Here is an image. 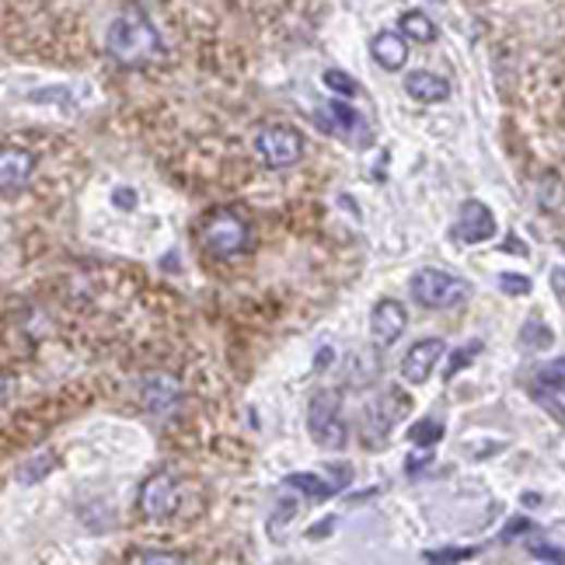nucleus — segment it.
<instances>
[{"label": "nucleus", "mask_w": 565, "mask_h": 565, "mask_svg": "<svg viewBox=\"0 0 565 565\" xmlns=\"http://www.w3.org/2000/svg\"><path fill=\"white\" fill-rule=\"evenodd\" d=\"M105 49L119 67H144L161 52V39H157V28L147 11L140 4H127L116 14Z\"/></svg>", "instance_id": "f257e3e1"}, {"label": "nucleus", "mask_w": 565, "mask_h": 565, "mask_svg": "<svg viewBox=\"0 0 565 565\" xmlns=\"http://www.w3.org/2000/svg\"><path fill=\"white\" fill-rule=\"evenodd\" d=\"M200 244L206 255L214 259H235L249 249V224H244L231 209H217L200 227Z\"/></svg>", "instance_id": "f03ea898"}, {"label": "nucleus", "mask_w": 565, "mask_h": 565, "mask_svg": "<svg viewBox=\"0 0 565 565\" xmlns=\"http://www.w3.org/2000/svg\"><path fill=\"white\" fill-rule=\"evenodd\" d=\"M468 293H471L468 282L444 269H419L412 276V300L430 311H447V308L465 304Z\"/></svg>", "instance_id": "7ed1b4c3"}, {"label": "nucleus", "mask_w": 565, "mask_h": 565, "mask_svg": "<svg viewBox=\"0 0 565 565\" xmlns=\"http://www.w3.org/2000/svg\"><path fill=\"white\" fill-rule=\"evenodd\" d=\"M308 430L317 447L325 450H342L346 447V422H342V405L335 392H317L308 405Z\"/></svg>", "instance_id": "20e7f679"}, {"label": "nucleus", "mask_w": 565, "mask_h": 565, "mask_svg": "<svg viewBox=\"0 0 565 565\" xmlns=\"http://www.w3.org/2000/svg\"><path fill=\"white\" fill-rule=\"evenodd\" d=\"M255 151L269 168H293L304 157V133L287 127V122H276V127L259 130Z\"/></svg>", "instance_id": "39448f33"}, {"label": "nucleus", "mask_w": 565, "mask_h": 565, "mask_svg": "<svg viewBox=\"0 0 565 565\" xmlns=\"http://www.w3.org/2000/svg\"><path fill=\"white\" fill-rule=\"evenodd\" d=\"M317 127H322L325 133L332 136H339V140H349L352 147H366L370 144V127H366V119L352 109V105L346 101H328L325 109H317Z\"/></svg>", "instance_id": "423d86ee"}, {"label": "nucleus", "mask_w": 565, "mask_h": 565, "mask_svg": "<svg viewBox=\"0 0 565 565\" xmlns=\"http://www.w3.org/2000/svg\"><path fill=\"white\" fill-rule=\"evenodd\" d=\"M175 506H179V482H175L171 474H154V479L144 485V492H140V509H144V517L165 520L175 514Z\"/></svg>", "instance_id": "0eeeda50"}, {"label": "nucleus", "mask_w": 565, "mask_h": 565, "mask_svg": "<svg viewBox=\"0 0 565 565\" xmlns=\"http://www.w3.org/2000/svg\"><path fill=\"white\" fill-rule=\"evenodd\" d=\"M454 235L468 241V244H482L496 235V217H492V209L479 200H465L461 203V214H457V227Z\"/></svg>", "instance_id": "6e6552de"}, {"label": "nucleus", "mask_w": 565, "mask_h": 565, "mask_svg": "<svg viewBox=\"0 0 565 565\" xmlns=\"http://www.w3.org/2000/svg\"><path fill=\"white\" fill-rule=\"evenodd\" d=\"M35 175V157L32 151H22V147H4L0 151V192L4 196H14V192H22Z\"/></svg>", "instance_id": "1a4fd4ad"}, {"label": "nucleus", "mask_w": 565, "mask_h": 565, "mask_svg": "<svg viewBox=\"0 0 565 565\" xmlns=\"http://www.w3.org/2000/svg\"><path fill=\"white\" fill-rule=\"evenodd\" d=\"M405 328H409V314H405V308L398 304V300H381V304L374 308V314H370V335H374L377 346H392L398 342Z\"/></svg>", "instance_id": "9d476101"}, {"label": "nucleus", "mask_w": 565, "mask_h": 565, "mask_svg": "<svg viewBox=\"0 0 565 565\" xmlns=\"http://www.w3.org/2000/svg\"><path fill=\"white\" fill-rule=\"evenodd\" d=\"M444 352H447L444 339H422V342H416L409 352H405V360H401V377L409 381V384H422L433 374V366H436L440 357H444Z\"/></svg>", "instance_id": "9b49d317"}, {"label": "nucleus", "mask_w": 565, "mask_h": 565, "mask_svg": "<svg viewBox=\"0 0 565 565\" xmlns=\"http://www.w3.org/2000/svg\"><path fill=\"white\" fill-rule=\"evenodd\" d=\"M182 401V387L171 374H151L144 381V409L154 412V416H168L179 409Z\"/></svg>", "instance_id": "f8f14e48"}, {"label": "nucleus", "mask_w": 565, "mask_h": 565, "mask_svg": "<svg viewBox=\"0 0 565 565\" xmlns=\"http://www.w3.org/2000/svg\"><path fill=\"white\" fill-rule=\"evenodd\" d=\"M405 95L419 105H440L450 98V81L433 74V70H412V74L405 77Z\"/></svg>", "instance_id": "ddd939ff"}, {"label": "nucleus", "mask_w": 565, "mask_h": 565, "mask_svg": "<svg viewBox=\"0 0 565 565\" xmlns=\"http://www.w3.org/2000/svg\"><path fill=\"white\" fill-rule=\"evenodd\" d=\"M370 57H374L384 70H401L409 60V43L401 32H377L370 39Z\"/></svg>", "instance_id": "4468645a"}, {"label": "nucleus", "mask_w": 565, "mask_h": 565, "mask_svg": "<svg viewBox=\"0 0 565 565\" xmlns=\"http://www.w3.org/2000/svg\"><path fill=\"white\" fill-rule=\"evenodd\" d=\"M405 412V409H398ZM363 440H370V444H381V440L387 436V430H392L395 422V409H392V398H377L374 405H366L363 412Z\"/></svg>", "instance_id": "2eb2a0df"}, {"label": "nucleus", "mask_w": 565, "mask_h": 565, "mask_svg": "<svg viewBox=\"0 0 565 565\" xmlns=\"http://www.w3.org/2000/svg\"><path fill=\"white\" fill-rule=\"evenodd\" d=\"M398 32L405 35V39H416V43H433L440 35L436 25H433V17L422 14V11H405L401 22H398Z\"/></svg>", "instance_id": "dca6fc26"}, {"label": "nucleus", "mask_w": 565, "mask_h": 565, "mask_svg": "<svg viewBox=\"0 0 565 565\" xmlns=\"http://www.w3.org/2000/svg\"><path fill=\"white\" fill-rule=\"evenodd\" d=\"M57 465H60L57 454H52V450H39L22 471H17V479H22V482H43L46 474H49L52 468H57Z\"/></svg>", "instance_id": "f3484780"}, {"label": "nucleus", "mask_w": 565, "mask_h": 565, "mask_svg": "<svg viewBox=\"0 0 565 565\" xmlns=\"http://www.w3.org/2000/svg\"><path fill=\"white\" fill-rule=\"evenodd\" d=\"M287 482L300 492H308L311 500H328L335 492L332 485H325L322 479H317V474H287Z\"/></svg>", "instance_id": "a211bd4d"}, {"label": "nucleus", "mask_w": 565, "mask_h": 565, "mask_svg": "<svg viewBox=\"0 0 565 565\" xmlns=\"http://www.w3.org/2000/svg\"><path fill=\"white\" fill-rule=\"evenodd\" d=\"M325 87H328V92H335V95H339V98H352V95H357L360 92V84H357V77H349L346 74V70H325Z\"/></svg>", "instance_id": "6ab92c4d"}, {"label": "nucleus", "mask_w": 565, "mask_h": 565, "mask_svg": "<svg viewBox=\"0 0 565 565\" xmlns=\"http://www.w3.org/2000/svg\"><path fill=\"white\" fill-rule=\"evenodd\" d=\"M409 436H412V444H419V447H433L436 440L444 436V426H440L436 419H426V422H419V426H412Z\"/></svg>", "instance_id": "aec40b11"}, {"label": "nucleus", "mask_w": 565, "mask_h": 565, "mask_svg": "<svg viewBox=\"0 0 565 565\" xmlns=\"http://www.w3.org/2000/svg\"><path fill=\"white\" fill-rule=\"evenodd\" d=\"M479 342H471V346H461V349H454L450 352V366H447V377H454V374H461V370L468 366V360L471 357H479Z\"/></svg>", "instance_id": "412c9836"}, {"label": "nucleus", "mask_w": 565, "mask_h": 565, "mask_svg": "<svg viewBox=\"0 0 565 565\" xmlns=\"http://www.w3.org/2000/svg\"><path fill=\"white\" fill-rule=\"evenodd\" d=\"M500 287L506 293H514V297H527V293H531V279L520 276V273H503L500 276Z\"/></svg>", "instance_id": "4be33fe9"}, {"label": "nucleus", "mask_w": 565, "mask_h": 565, "mask_svg": "<svg viewBox=\"0 0 565 565\" xmlns=\"http://www.w3.org/2000/svg\"><path fill=\"white\" fill-rule=\"evenodd\" d=\"M541 384H552V387H562L565 384V360H555L549 366H541Z\"/></svg>", "instance_id": "5701e85b"}, {"label": "nucleus", "mask_w": 565, "mask_h": 565, "mask_svg": "<svg viewBox=\"0 0 565 565\" xmlns=\"http://www.w3.org/2000/svg\"><path fill=\"white\" fill-rule=\"evenodd\" d=\"M140 565H185V562L171 552H147L144 558H140Z\"/></svg>", "instance_id": "b1692460"}, {"label": "nucleus", "mask_w": 565, "mask_h": 565, "mask_svg": "<svg viewBox=\"0 0 565 565\" xmlns=\"http://www.w3.org/2000/svg\"><path fill=\"white\" fill-rule=\"evenodd\" d=\"M122 209H133L136 206V196H133V189H116V196H112Z\"/></svg>", "instance_id": "393cba45"}, {"label": "nucleus", "mask_w": 565, "mask_h": 565, "mask_svg": "<svg viewBox=\"0 0 565 565\" xmlns=\"http://www.w3.org/2000/svg\"><path fill=\"white\" fill-rule=\"evenodd\" d=\"M517 531H531V524H527L524 517L509 520V524H506V531H503V538H517Z\"/></svg>", "instance_id": "a878e982"}, {"label": "nucleus", "mask_w": 565, "mask_h": 565, "mask_svg": "<svg viewBox=\"0 0 565 565\" xmlns=\"http://www.w3.org/2000/svg\"><path fill=\"white\" fill-rule=\"evenodd\" d=\"M534 555H538V558H552V562H558V565H565V552H555V549H534Z\"/></svg>", "instance_id": "bb28decb"}, {"label": "nucleus", "mask_w": 565, "mask_h": 565, "mask_svg": "<svg viewBox=\"0 0 565 565\" xmlns=\"http://www.w3.org/2000/svg\"><path fill=\"white\" fill-rule=\"evenodd\" d=\"M552 279H555V293H558V297H565V273H562V269H555V273H552Z\"/></svg>", "instance_id": "cd10ccee"}, {"label": "nucleus", "mask_w": 565, "mask_h": 565, "mask_svg": "<svg viewBox=\"0 0 565 565\" xmlns=\"http://www.w3.org/2000/svg\"><path fill=\"white\" fill-rule=\"evenodd\" d=\"M4 387H8V374L0 370V395H4Z\"/></svg>", "instance_id": "c85d7f7f"}]
</instances>
